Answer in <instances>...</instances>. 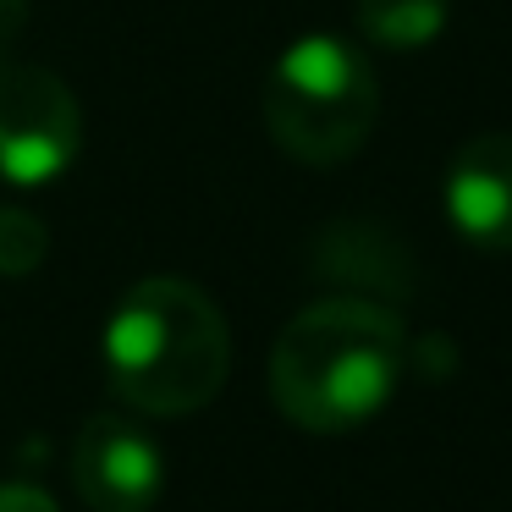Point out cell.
Returning <instances> with one entry per match:
<instances>
[{"instance_id":"obj_1","label":"cell","mask_w":512,"mask_h":512,"mask_svg":"<svg viewBox=\"0 0 512 512\" xmlns=\"http://www.w3.org/2000/svg\"><path fill=\"white\" fill-rule=\"evenodd\" d=\"M408 331L375 298H320L292 314L270 353V397L298 430L342 435L397 397Z\"/></svg>"},{"instance_id":"obj_2","label":"cell","mask_w":512,"mask_h":512,"mask_svg":"<svg viewBox=\"0 0 512 512\" xmlns=\"http://www.w3.org/2000/svg\"><path fill=\"white\" fill-rule=\"evenodd\" d=\"M105 380L155 419H182L221 397L232 375V331L210 292L182 276H149L111 309L100 336Z\"/></svg>"},{"instance_id":"obj_3","label":"cell","mask_w":512,"mask_h":512,"mask_svg":"<svg viewBox=\"0 0 512 512\" xmlns=\"http://www.w3.org/2000/svg\"><path fill=\"white\" fill-rule=\"evenodd\" d=\"M259 105L276 149L303 166H342L375 133L380 83L369 56L342 34H303L270 61Z\"/></svg>"},{"instance_id":"obj_4","label":"cell","mask_w":512,"mask_h":512,"mask_svg":"<svg viewBox=\"0 0 512 512\" xmlns=\"http://www.w3.org/2000/svg\"><path fill=\"white\" fill-rule=\"evenodd\" d=\"M83 155L78 94L45 67L0 61V177L12 188H50Z\"/></svg>"},{"instance_id":"obj_5","label":"cell","mask_w":512,"mask_h":512,"mask_svg":"<svg viewBox=\"0 0 512 512\" xmlns=\"http://www.w3.org/2000/svg\"><path fill=\"white\" fill-rule=\"evenodd\" d=\"M72 485L89 512H149L166 490V452L144 424L94 413L72 441Z\"/></svg>"},{"instance_id":"obj_6","label":"cell","mask_w":512,"mask_h":512,"mask_svg":"<svg viewBox=\"0 0 512 512\" xmlns=\"http://www.w3.org/2000/svg\"><path fill=\"white\" fill-rule=\"evenodd\" d=\"M441 210L468 248L512 254V133H474L441 177Z\"/></svg>"},{"instance_id":"obj_7","label":"cell","mask_w":512,"mask_h":512,"mask_svg":"<svg viewBox=\"0 0 512 512\" xmlns=\"http://www.w3.org/2000/svg\"><path fill=\"white\" fill-rule=\"evenodd\" d=\"M452 23V0H358V34L364 45L391 56H419Z\"/></svg>"},{"instance_id":"obj_8","label":"cell","mask_w":512,"mask_h":512,"mask_svg":"<svg viewBox=\"0 0 512 512\" xmlns=\"http://www.w3.org/2000/svg\"><path fill=\"white\" fill-rule=\"evenodd\" d=\"M50 254V232L34 210L0 204V276H34Z\"/></svg>"},{"instance_id":"obj_9","label":"cell","mask_w":512,"mask_h":512,"mask_svg":"<svg viewBox=\"0 0 512 512\" xmlns=\"http://www.w3.org/2000/svg\"><path fill=\"white\" fill-rule=\"evenodd\" d=\"M0 512H61L56 507V496L50 490H39V485H0Z\"/></svg>"},{"instance_id":"obj_10","label":"cell","mask_w":512,"mask_h":512,"mask_svg":"<svg viewBox=\"0 0 512 512\" xmlns=\"http://www.w3.org/2000/svg\"><path fill=\"white\" fill-rule=\"evenodd\" d=\"M28 23V0H0V50L12 45Z\"/></svg>"}]
</instances>
